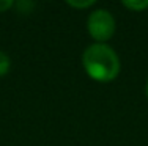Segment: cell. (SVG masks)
Returning a JSON list of instances; mask_svg holds the SVG:
<instances>
[{
    "label": "cell",
    "instance_id": "1",
    "mask_svg": "<svg viewBox=\"0 0 148 146\" xmlns=\"http://www.w3.org/2000/svg\"><path fill=\"white\" fill-rule=\"evenodd\" d=\"M82 66L93 80L107 83L118 77L121 63L114 50L107 44L95 43L88 46L82 54Z\"/></svg>",
    "mask_w": 148,
    "mask_h": 146
},
{
    "label": "cell",
    "instance_id": "2",
    "mask_svg": "<svg viewBox=\"0 0 148 146\" xmlns=\"http://www.w3.org/2000/svg\"><path fill=\"white\" fill-rule=\"evenodd\" d=\"M115 17L109 10L98 8L90 13L88 19H87V30L88 35L93 38L96 43L106 44L115 33Z\"/></svg>",
    "mask_w": 148,
    "mask_h": 146
},
{
    "label": "cell",
    "instance_id": "3",
    "mask_svg": "<svg viewBox=\"0 0 148 146\" xmlns=\"http://www.w3.org/2000/svg\"><path fill=\"white\" fill-rule=\"evenodd\" d=\"M121 5L131 11H143L148 8V0H123Z\"/></svg>",
    "mask_w": 148,
    "mask_h": 146
},
{
    "label": "cell",
    "instance_id": "4",
    "mask_svg": "<svg viewBox=\"0 0 148 146\" xmlns=\"http://www.w3.org/2000/svg\"><path fill=\"white\" fill-rule=\"evenodd\" d=\"M11 69V60L3 50H0V77H5Z\"/></svg>",
    "mask_w": 148,
    "mask_h": 146
},
{
    "label": "cell",
    "instance_id": "5",
    "mask_svg": "<svg viewBox=\"0 0 148 146\" xmlns=\"http://www.w3.org/2000/svg\"><path fill=\"white\" fill-rule=\"evenodd\" d=\"M95 0H68V5L73 6L76 10H84V8H90L95 5Z\"/></svg>",
    "mask_w": 148,
    "mask_h": 146
},
{
    "label": "cell",
    "instance_id": "6",
    "mask_svg": "<svg viewBox=\"0 0 148 146\" xmlns=\"http://www.w3.org/2000/svg\"><path fill=\"white\" fill-rule=\"evenodd\" d=\"M14 6L17 8V11L22 13V14H29L32 11V8L35 6L33 2H29V0H19L17 3H14Z\"/></svg>",
    "mask_w": 148,
    "mask_h": 146
},
{
    "label": "cell",
    "instance_id": "7",
    "mask_svg": "<svg viewBox=\"0 0 148 146\" xmlns=\"http://www.w3.org/2000/svg\"><path fill=\"white\" fill-rule=\"evenodd\" d=\"M13 6H14V2H13V0H0V13L8 11Z\"/></svg>",
    "mask_w": 148,
    "mask_h": 146
},
{
    "label": "cell",
    "instance_id": "8",
    "mask_svg": "<svg viewBox=\"0 0 148 146\" xmlns=\"http://www.w3.org/2000/svg\"><path fill=\"white\" fill-rule=\"evenodd\" d=\"M145 93H147V99H148V80H147V86H145Z\"/></svg>",
    "mask_w": 148,
    "mask_h": 146
}]
</instances>
